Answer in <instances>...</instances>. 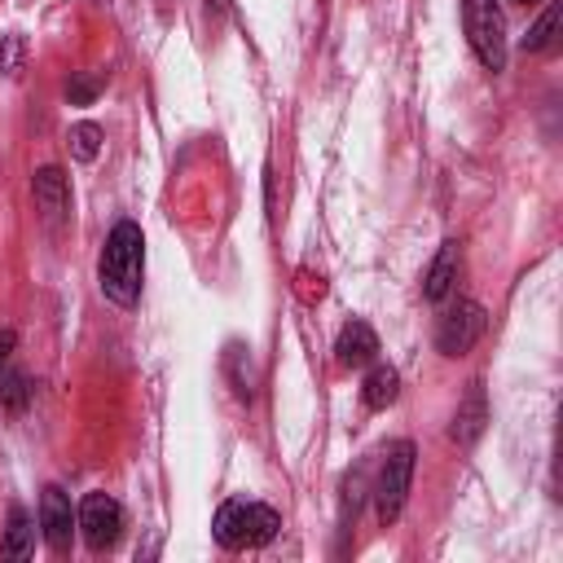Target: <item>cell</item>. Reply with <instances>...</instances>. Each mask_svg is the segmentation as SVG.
Wrapping results in <instances>:
<instances>
[{
  "instance_id": "obj_9",
  "label": "cell",
  "mask_w": 563,
  "mask_h": 563,
  "mask_svg": "<svg viewBox=\"0 0 563 563\" xmlns=\"http://www.w3.org/2000/svg\"><path fill=\"white\" fill-rule=\"evenodd\" d=\"M484 427H488V396H484V383L475 378V383H466V396L457 400V413H453L449 435H453L462 449H471V444L484 435Z\"/></svg>"
},
{
  "instance_id": "obj_20",
  "label": "cell",
  "mask_w": 563,
  "mask_h": 563,
  "mask_svg": "<svg viewBox=\"0 0 563 563\" xmlns=\"http://www.w3.org/2000/svg\"><path fill=\"white\" fill-rule=\"evenodd\" d=\"M515 4H532V0H515Z\"/></svg>"
},
{
  "instance_id": "obj_6",
  "label": "cell",
  "mask_w": 563,
  "mask_h": 563,
  "mask_svg": "<svg viewBox=\"0 0 563 563\" xmlns=\"http://www.w3.org/2000/svg\"><path fill=\"white\" fill-rule=\"evenodd\" d=\"M75 532L84 537L88 550H97V554L110 550L119 541V532H123V506L110 493H88L79 501V510H75Z\"/></svg>"
},
{
  "instance_id": "obj_12",
  "label": "cell",
  "mask_w": 563,
  "mask_h": 563,
  "mask_svg": "<svg viewBox=\"0 0 563 563\" xmlns=\"http://www.w3.org/2000/svg\"><path fill=\"white\" fill-rule=\"evenodd\" d=\"M396 396H400V374L391 365H383V361H369V374L361 383L365 409H387V405H396Z\"/></svg>"
},
{
  "instance_id": "obj_7",
  "label": "cell",
  "mask_w": 563,
  "mask_h": 563,
  "mask_svg": "<svg viewBox=\"0 0 563 563\" xmlns=\"http://www.w3.org/2000/svg\"><path fill=\"white\" fill-rule=\"evenodd\" d=\"M40 528H44L48 550H57V554L70 550V537H75V510H70V497H66L57 484H48V488L40 493Z\"/></svg>"
},
{
  "instance_id": "obj_19",
  "label": "cell",
  "mask_w": 563,
  "mask_h": 563,
  "mask_svg": "<svg viewBox=\"0 0 563 563\" xmlns=\"http://www.w3.org/2000/svg\"><path fill=\"white\" fill-rule=\"evenodd\" d=\"M22 57H26V40H22L18 31H9V35L0 40V70H4V75H18V70H22Z\"/></svg>"
},
{
  "instance_id": "obj_4",
  "label": "cell",
  "mask_w": 563,
  "mask_h": 563,
  "mask_svg": "<svg viewBox=\"0 0 563 563\" xmlns=\"http://www.w3.org/2000/svg\"><path fill=\"white\" fill-rule=\"evenodd\" d=\"M409 484H413V444L409 440H396L383 457V471H378V484H374V510H378V523H396L400 510H405V497H409Z\"/></svg>"
},
{
  "instance_id": "obj_13",
  "label": "cell",
  "mask_w": 563,
  "mask_h": 563,
  "mask_svg": "<svg viewBox=\"0 0 563 563\" xmlns=\"http://www.w3.org/2000/svg\"><path fill=\"white\" fill-rule=\"evenodd\" d=\"M9 343H13V334L0 339V405H4V409H26L31 387H26V374L9 361V352H4Z\"/></svg>"
},
{
  "instance_id": "obj_16",
  "label": "cell",
  "mask_w": 563,
  "mask_h": 563,
  "mask_svg": "<svg viewBox=\"0 0 563 563\" xmlns=\"http://www.w3.org/2000/svg\"><path fill=\"white\" fill-rule=\"evenodd\" d=\"M66 141H70V154H75L79 163H92V158L101 154V141H106V132H101L92 119H84V123H75V128L66 132Z\"/></svg>"
},
{
  "instance_id": "obj_17",
  "label": "cell",
  "mask_w": 563,
  "mask_h": 563,
  "mask_svg": "<svg viewBox=\"0 0 563 563\" xmlns=\"http://www.w3.org/2000/svg\"><path fill=\"white\" fill-rule=\"evenodd\" d=\"M554 31H559V4H550V9L528 26L523 53H545V48H554Z\"/></svg>"
},
{
  "instance_id": "obj_10",
  "label": "cell",
  "mask_w": 563,
  "mask_h": 563,
  "mask_svg": "<svg viewBox=\"0 0 563 563\" xmlns=\"http://www.w3.org/2000/svg\"><path fill=\"white\" fill-rule=\"evenodd\" d=\"M378 356V334H374V325L369 321H347L343 330H339V339H334V361L343 365V369H361V365H369Z\"/></svg>"
},
{
  "instance_id": "obj_5",
  "label": "cell",
  "mask_w": 563,
  "mask_h": 563,
  "mask_svg": "<svg viewBox=\"0 0 563 563\" xmlns=\"http://www.w3.org/2000/svg\"><path fill=\"white\" fill-rule=\"evenodd\" d=\"M484 330H488L484 303L457 299V303H449V308L440 312V321H435V352H440V356H466V352L484 339Z\"/></svg>"
},
{
  "instance_id": "obj_15",
  "label": "cell",
  "mask_w": 563,
  "mask_h": 563,
  "mask_svg": "<svg viewBox=\"0 0 563 563\" xmlns=\"http://www.w3.org/2000/svg\"><path fill=\"white\" fill-rule=\"evenodd\" d=\"M224 374H229L238 400H251V396H255V365H251V356H246L242 343H229V352H224Z\"/></svg>"
},
{
  "instance_id": "obj_1",
  "label": "cell",
  "mask_w": 563,
  "mask_h": 563,
  "mask_svg": "<svg viewBox=\"0 0 563 563\" xmlns=\"http://www.w3.org/2000/svg\"><path fill=\"white\" fill-rule=\"evenodd\" d=\"M141 273H145V238H141V224L132 220H119L101 246V260H97V282H101V295L119 308H136L141 299Z\"/></svg>"
},
{
  "instance_id": "obj_11",
  "label": "cell",
  "mask_w": 563,
  "mask_h": 563,
  "mask_svg": "<svg viewBox=\"0 0 563 563\" xmlns=\"http://www.w3.org/2000/svg\"><path fill=\"white\" fill-rule=\"evenodd\" d=\"M453 282H457V242H444V246L435 251V260H431L427 277H422V299H431V303L449 299Z\"/></svg>"
},
{
  "instance_id": "obj_2",
  "label": "cell",
  "mask_w": 563,
  "mask_h": 563,
  "mask_svg": "<svg viewBox=\"0 0 563 563\" xmlns=\"http://www.w3.org/2000/svg\"><path fill=\"white\" fill-rule=\"evenodd\" d=\"M282 532V515L264 501H224L211 519V537L220 550H251L268 545Z\"/></svg>"
},
{
  "instance_id": "obj_3",
  "label": "cell",
  "mask_w": 563,
  "mask_h": 563,
  "mask_svg": "<svg viewBox=\"0 0 563 563\" xmlns=\"http://www.w3.org/2000/svg\"><path fill=\"white\" fill-rule=\"evenodd\" d=\"M462 31L484 70H493V75L506 70L510 40H506V13L497 0H462Z\"/></svg>"
},
{
  "instance_id": "obj_8",
  "label": "cell",
  "mask_w": 563,
  "mask_h": 563,
  "mask_svg": "<svg viewBox=\"0 0 563 563\" xmlns=\"http://www.w3.org/2000/svg\"><path fill=\"white\" fill-rule=\"evenodd\" d=\"M31 194H35V207L44 216V224H62L70 216V180L62 167H40L31 176Z\"/></svg>"
},
{
  "instance_id": "obj_18",
  "label": "cell",
  "mask_w": 563,
  "mask_h": 563,
  "mask_svg": "<svg viewBox=\"0 0 563 563\" xmlns=\"http://www.w3.org/2000/svg\"><path fill=\"white\" fill-rule=\"evenodd\" d=\"M97 92H101V79L88 75V70H79V75L66 79V101H70V106H88Z\"/></svg>"
},
{
  "instance_id": "obj_14",
  "label": "cell",
  "mask_w": 563,
  "mask_h": 563,
  "mask_svg": "<svg viewBox=\"0 0 563 563\" xmlns=\"http://www.w3.org/2000/svg\"><path fill=\"white\" fill-rule=\"evenodd\" d=\"M4 559H26L35 550V519L26 515V506H9V528L0 541Z\"/></svg>"
}]
</instances>
